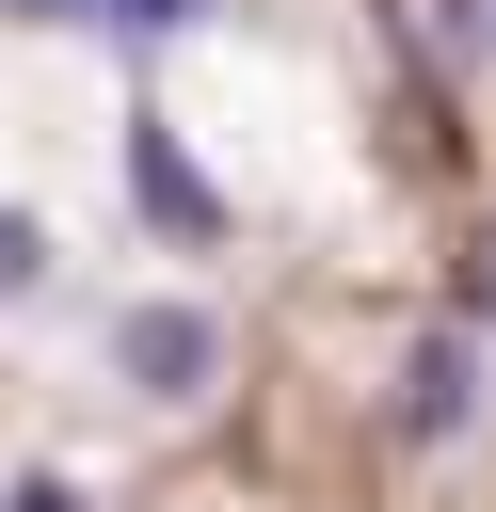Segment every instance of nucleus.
I'll use <instances>...</instances> for the list:
<instances>
[{"mask_svg": "<svg viewBox=\"0 0 496 512\" xmlns=\"http://www.w3.org/2000/svg\"><path fill=\"white\" fill-rule=\"evenodd\" d=\"M208 352H224V336H208V304H128V320H112V368H128L144 400H192V384H208Z\"/></svg>", "mask_w": 496, "mask_h": 512, "instance_id": "f257e3e1", "label": "nucleus"}, {"mask_svg": "<svg viewBox=\"0 0 496 512\" xmlns=\"http://www.w3.org/2000/svg\"><path fill=\"white\" fill-rule=\"evenodd\" d=\"M464 400H480V336H464V304H448V320L416 336V368H400V432H416V448H448V432H464Z\"/></svg>", "mask_w": 496, "mask_h": 512, "instance_id": "f03ea898", "label": "nucleus"}, {"mask_svg": "<svg viewBox=\"0 0 496 512\" xmlns=\"http://www.w3.org/2000/svg\"><path fill=\"white\" fill-rule=\"evenodd\" d=\"M0 512H96V496H80V480H16Z\"/></svg>", "mask_w": 496, "mask_h": 512, "instance_id": "0eeeda50", "label": "nucleus"}, {"mask_svg": "<svg viewBox=\"0 0 496 512\" xmlns=\"http://www.w3.org/2000/svg\"><path fill=\"white\" fill-rule=\"evenodd\" d=\"M128 176H144V208H160L176 240H208V224H224V208H208V176L176 160V128H160V112H128Z\"/></svg>", "mask_w": 496, "mask_h": 512, "instance_id": "7ed1b4c3", "label": "nucleus"}, {"mask_svg": "<svg viewBox=\"0 0 496 512\" xmlns=\"http://www.w3.org/2000/svg\"><path fill=\"white\" fill-rule=\"evenodd\" d=\"M0 16H96V32H176L192 0H0Z\"/></svg>", "mask_w": 496, "mask_h": 512, "instance_id": "20e7f679", "label": "nucleus"}, {"mask_svg": "<svg viewBox=\"0 0 496 512\" xmlns=\"http://www.w3.org/2000/svg\"><path fill=\"white\" fill-rule=\"evenodd\" d=\"M464 32H480L464 0H416V48H432V80H464Z\"/></svg>", "mask_w": 496, "mask_h": 512, "instance_id": "39448f33", "label": "nucleus"}, {"mask_svg": "<svg viewBox=\"0 0 496 512\" xmlns=\"http://www.w3.org/2000/svg\"><path fill=\"white\" fill-rule=\"evenodd\" d=\"M32 272H48V224H32V208H0V288H32Z\"/></svg>", "mask_w": 496, "mask_h": 512, "instance_id": "423d86ee", "label": "nucleus"}]
</instances>
